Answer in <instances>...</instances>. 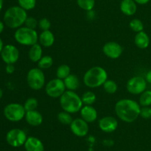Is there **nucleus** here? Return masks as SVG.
Masks as SVG:
<instances>
[{"label":"nucleus","instance_id":"1","mask_svg":"<svg viewBox=\"0 0 151 151\" xmlns=\"http://www.w3.org/2000/svg\"><path fill=\"white\" fill-rule=\"evenodd\" d=\"M115 113L118 118L127 123H132L140 115V105L133 99H123L115 105Z\"/></svg>","mask_w":151,"mask_h":151},{"label":"nucleus","instance_id":"2","mask_svg":"<svg viewBox=\"0 0 151 151\" xmlns=\"http://www.w3.org/2000/svg\"><path fill=\"white\" fill-rule=\"evenodd\" d=\"M27 10L20 6H13L7 9L4 14V25L12 29H18L22 27L27 18Z\"/></svg>","mask_w":151,"mask_h":151},{"label":"nucleus","instance_id":"3","mask_svg":"<svg viewBox=\"0 0 151 151\" xmlns=\"http://www.w3.org/2000/svg\"><path fill=\"white\" fill-rule=\"evenodd\" d=\"M108 80V73L106 70L100 66L90 68L83 76V82L90 88H97L103 85Z\"/></svg>","mask_w":151,"mask_h":151},{"label":"nucleus","instance_id":"4","mask_svg":"<svg viewBox=\"0 0 151 151\" xmlns=\"http://www.w3.org/2000/svg\"><path fill=\"white\" fill-rule=\"evenodd\" d=\"M60 105L63 111L69 113H76L83 107V102L75 91L66 90L60 97Z\"/></svg>","mask_w":151,"mask_h":151},{"label":"nucleus","instance_id":"5","mask_svg":"<svg viewBox=\"0 0 151 151\" xmlns=\"http://www.w3.org/2000/svg\"><path fill=\"white\" fill-rule=\"evenodd\" d=\"M14 38L19 44L24 46H32L38 41V34L35 30L21 27L16 29Z\"/></svg>","mask_w":151,"mask_h":151},{"label":"nucleus","instance_id":"6","mask_svg":"<svg viewBox=\"0 0 151 151\" xmlns=\"http://www.w3.org/2000/svg\"><path fill=\"white\" fill-rule=\"evenodd\" d=\"M27 81L32 90H39L45 85V76L41 69L34 68L29 70L27 75Z\"/></svg>","mask_w":151,"mask_h":151},{"label":"nucleus","instance_id":"7","mask_svg":"<svg viewBox=\"0 0 151 151\" xmlns=\"http://www.w3.org/2000/svg\"><path fill=\"white\" fill-rule=\"evenodd\" d=\"M26 110L24 105L19 103H10L4 108V115L8 121L17 122L25 117Z\"/></svg>","mask_w":151,"mask_h":151},{"label":"nucleus","instance_id":"8","mask_svg":"<svg viewBox=\"0 0 151 151\" xmlns=\"http://www.w3.org/2000/svg\"><path fill=\"white\" fill-rule=\"evenodd\" d=\"M27 136L23 130L13 128L9 130L6 135V141L7 144L13 147H19L24 144Z\"/></svg>","mask_w":151,"mask_h":151},{"label":"nucleus","instance_id":"9","mask_svg":"<svg viewBox=\"0 0 151 151\" xmlns=\"http://www.w3.org/2000/svg\"><path fill=\"white\" fill-rule=\"evenodd\" d=\"M66 89L63 80L56 78L48 81L45 87V92L50 97L58 98L64 93Z\"/></svg>","mask_w":151,"mask_h":151},{"label":"nucleus","instance_id":"10","mask_svg":"<svg viewBox=\"0 0 151 151\" xmlns=\"http://www.w3.org/2000/svg\"><path fill=\"white\" fill-rule=\"evenodd\" d=\"M147 87V81L142 76H134L130 78L126 84L127 90L133 95L142 94Z\"/></svg>","mask_w":151,"mask_h":151},{"label":"nucleus","instance_id":"11","mask_svg":"<svg viewBox=\"0 0 151 151\" xmlns=\"http://www.w3.org/2000/svg\"><path fill=\"white\" fill-rule=\"evenodd\" d=\"M19 50L13 44H7L4 46L1 53V57L3 62L7 65L15 64L19 59Z\"/></svg>","mask_w":151,"mask_h":151},{"label":"nucleus","instance_id":"12","mask_svg":"<svg viewBox=\"0 0 151 151\" xmlns=\"http://www.w3.org/2000/svg\"><path fill=\"white\" fill-rule=\"evenodd\" d=\"M103 52L107 57L112 59H116L121 56L123 52L122 46L115 41L106 43L103 47Z\"/></svg>","mask_w":151,"mask_h":151},{"label":"nucleus","instance_id":"13","mask_svg":"<svg viewBox=\"0 0 151 151\" xmlns=\"http://www.w3.org/2000/svg\"><path fill=\"white\" fill-rule=\"evenodd\" d=\"M70 129L72 133L76 136L84 137L88 134L89 127L86 121H84L82 118H79L73 119L70 124Z\"/></svg>","mask_w":151,"mask_h":151},{"label":"nucleus","instance_id":"14","mask_svg":"<svg viewBox=\"0 0 151 151\" xmlns=\"http://www.w3.org/2000/svg\"><path fill=\"white\" fill-rule=\"evenodd\" d=\"M118 121L113 116H105L99 121V127L105 133H112L117 129Z\"/></svg>","mask_w":151,"mask_h":151},{"label":"nucleus","instance_id":"15","mask_svg":"<svg viewBox=\"0 0 151 151\" xmlns=\"http://www.w3.org/2000/svg\"><path fill=\"white\" fill-rule=\"evenodd\" d=\"M81 118L87 123H92L97 118V111L91 105H84L81 110Z\"/></svg>","mask_w":151,"mask_h":151},{"label":"nucleus","instance_id":"16","mask_svg":"<svg viewBox=\"0 0 151 151\" xmlns=\"http://www.w3.org/2000/svg\"><path fill=\"white\" fill-rule=\"evenodd\" d=\"M24 146L26 151H44L43 142L39 139L34 136L27 137Z\"/></svg>","mask_w":151,"mask_h":151},{"label":"nucleus","instance_id":"17","mask_svg":"<svg viewBox=\"0 0 151 151\" xmlns=\"http://www.w3.org/2000/svg\"><path fill=\"white\" fill-rule=\"evenodd\" d=\"M24 118L27 124L32 127H37V126L41 125L43 122L42 115L36 110L26 111Z\"/></svg>","mask_w":151,"mask_h":151},{"label":"nucleus","instance_id":"18","mask_svg":"<svg viewBox=\"0 0 151 151\" xmlns=\"http://www.w3.org/2000/svg\"><path fill=\"white\" fill-rule=\"evenodd\" d=\"M137 10V3L134 0H122L120 3V10L126 16H133Z\"/></svg>","mask_w":151,"mask_h":151},{"label":"nucleus","instance_id":"19","mask_svg":"<svg viewBox=\"0 0 151 151\" xmlns=\"http://www.w3.org/2000/svg\"><path fill=\"white\" fill-rule=\"evenodd\" d=\"M38 41L43 47H50L55 42L54 34L50 30L42 31V33L38 36Z\"/></svg>","mask_w":151,"mask_h":151},{"label":"nucleus","instance_id":"20","mask_svg":"<svg viewBox=\"0 0 151 151\" xmlns=\"http://www.w3.org/2000/svg\"><path fill=\"white\" fill-rule=\"evenodd\" d=\"M134 43L139 48L145 49L150 44V37L145 31H141L136 34Z\"/></svg>","mask_w":151,"mask_h":151},{"label":"nucleus","instance_id":"21","mask_svg":"<svg viewBox=\"0 0 151 151\" xmlns=\"http://www.w3.org/2000/svg\"><path fill=\"white\" fill-rule=\"evenodd\" d=\"M43 50L42 47L40 44H35L34 45L31 46L28 52V56L31 62H37L42 58Z\"/></svg>","mask_w":151,"mask_h":151},{"label":"nucleus","instance_id":"22","mask_svg":"<svg viewBox=\"0 0 151 151\" xmlns=\"http://www.w3.org/2000/svg\"><path fill=\"white\" fill-rule=\"evenodd\" d=\"M64 84L66 86V88L68 90H72V91H75V90H78L80 87V80L77 76L75 74H70L64 80Z\"/></svg>","mask_w":151,"mask_h":151},{"label":"nucleus","instance_id":"23","mask_svg":"<svg viewBox=\"0 0 151 151\" xmlns=\"http://www.w3.org/2000/svg\"><path fill=\"white\" fill-rule=\"evenodd\" d=\"M71 74V68L67 65H61L56 70V76L60 79L64 80L68 76Z\"/></svg>","mask_w":151,"mask_h":151},{"label":"nucleus","instance_id":"24","mask_svg":"<svg viewBox=\"0 0 151 151\" xmlns=\"http://www.w3.org/2000/svg\"><path fill=\"white\" fill-rule=\"evenodd\" d=\"M53 59L50 56H42L38 62V68L41 70H47L52 66Z\"/></svg>","mask_w":151,"mask_h":151},{"label":"nucleus","instance_id":"25","mask_svg":"<svg viewBox=\"0 0 151 151\" xmlns=\"http://www.w3.org/2000/svg\"><path fill=\"white\" fill-rule=\"evenodd\" d=\"M140 106L142 107H148L151 105V90H145L139 97Z\"/></svg>","mask_w":151,"mask_h":151},{"label":"nucleus","instance_id":"26","mask_svg":"<svg viewBox=\"0 0 151 151\" xmlns=\"http://www.w3.org/2000/svg\"><path fill=\"white\" fill-rule=\"evenodd\" d=\"M58 120L64 125H70L73 119L71 115V113L66 112V111H61L57 115Z\"/></svg>","mask_w":151,"mask_h":151},{"label":"nucleus","instance_id":"27","mask_svg":"<svg viewBox=\"0 0 151 151\" xmlns=\"http://www.w3.org/2000/svg\"><path fill=\"white\" fill-rule=\"evenodd\" d=\"M83 104L85 105H91L95 102L97 99V96L93 92L91 91H86L83 94L82 97Z\"/></svg>","mask_w":151,"mask_h":151},{"label":"nucleus","instance_id":"28","mask_svg":"<svg viewBox=\"0 0 151 151\" xmlns=\"http://www.w3.org/2000/svg\"><path fill=\"white\" fill-rule=\"evenodd\" d=\"M103 88L104 90L107 93L109 94H114L117 91L118 85L114 80H109L108 79L106 82L103 84Z\"/></svg>","mask_w":151,"mask_h":151},{"label":"nucleus","instance_id":"29","mask_svg":"<svg viewBox=\"0 0 151 151\" xmlns=\"http://www.w3.org/2000/svg\"><path fill=\"white\" fill-rule=\"evenodd\" d=\"M77 3L81 9L90 11L95 5V0H77Z\"/></svg>","mask_w":151,"mask_h":151},{"label":"nucleus","instance_id":"30","mask_svg":"<svg viewBox=\"0 0 151 151\" xmlns=\"http://www.w3.org/2000/svg\"><path fill=\"white\" fill-rule=\"evenodd\" d=\"M129 27L133 31L136 33H139L144 30V25L142 22L138 19H134L130 22Z\"/></svg>","mask_w":151,"mask_h":151},{"label":"nucleus","instance_id":"31","mask_svg":"<svg viewBox=\"0 0 151 151\" xmlns=\"http://www.w3.org/2000/svg\"><path fill=\"white\" fill-rule=\"evenodd\" d=\"M38 105V100H37L35 98L31 97L27 99L26 102H24V109L26 111H30V110H36Z\"/></svg>","mask_w":151,"mask_h":151},{"label":"nucleus","instance_id":"32","mask_svg":"<svg viewBox=\"0 0 151 151\" xmlns=\"http://www.w3.org/2000/svg\"><path fill=\"white\" fill-rule=\"evenodd\" d=\"M19 6L25 10H32L35 7L36 0H18Z\"/></svg>","mask_w":151,"mask_h":151},{"label":"nucleus","instance_id":"33","mask_svg":"<svg viewBox=\"0 0 151 151\" xmlns=\"http://www.w3.org/2000/svg\"><path fill=\"white\" fill-rule=\"evenodd\" d=\"M51 25V22L47 18H43L38 21V28L42 31L50 30Z\"/></svg>","mask_w":151,"mask_h":151},{"label":"nucleus","instance_id":"34","mask_svg":"<svg viewBox=\"0 0 151 151\" xmlns=\"http://www.w3.org/2000/svg\"><path fill=\"white\" fill-rule=\"evenodd\" d=\"M25 27L35 30L37 27H38V22L34 17H27L25 21Z\"/></svg>","mask_w":151,"mask_h":151},{"label":"nucleus","instance_id":"35","mask_svg":"<svg viewBox=\"0 0 151 151\" xmlns=\"http://www.w3.org/2000/svg\"><path fill=\"white\" fill-rule=\"evenodd\" d=\"M140 116L145 119L151 118V107H142L140 110Z\"/></svg>","mask_w":151,"mask_h":151},{"label":"nucleus","instance_id":"36","mask_svg":"<svg viewBox=\"0 0 151 151\" xmlns=\"http://www.w3.org/2000/svg\"><path fill=\"white\" fill-rule=\"evenodd\" d=\"M6 73L8 74H12L13 73H14L15 71V67L13 64H9V65H7L5 68Z\"/></svg>","mask_w":151,"mask_h":151},{"label":"nucleus","instance_id":"37","mask_svg":"<svg viewBox=\"0 0 151 151\" xmlns=\"http://www.w3.org/2000/svg\"><path fill=\"white\" fill-rule=\"evenodd\" d=\"M145 80L147 81V82H148L149 84H151V70L147 73L145 76Z\"/></svg>","mask_w":151,"mask_h":151},{"label":"nucleus","instance_id":"38","mask_svg":"<svg viewBox=\"0 0 151 151\" xmlns=\"http://www.w3.org/2000/svg\"><path fill=\"white\" fill-rule=\"evenodd\" d=\"M150 1V0H134V1L139 4H145L148 3Z\"/></svg>","mask_w":151,"mask_h":151},{"label":"nucleus","instance_id":"39","mask_svg":"<svg viewBox=\"0 0 151 151\" xmlns=\"http://www.w3.org/2000/svg\"><path fill=\"white\" fill-rule=\"evenodd\" d=\"M4 29V22H1V21H0V34H1V33L3 32Z\"/></svg>","mask_w":151,"mask_h":151},{"label":"nucleus","instance_id":"40","mask_svg":"<svg viewBox=\"0 0 151 151\" xmlns=\"http://www.w3.org/2000/svg\"><path fill=\"white\" fill-rule=\"evenodd\" d=\"M3 47H4V43H3V41L1 40V38H0V54H1V51H2Z\"/></svg>","mask_w":151,"mask_h":151},{"label":"nucleus","instance_id":"41","mask_svg":"<svg viewBox=\"0 0 151 151\" xmlns=\"http://www.w3.org/2000/svg\"><path fill=\"white\" fill-rule=\"evenodd\" d=\"M3 7V0H0V12Z\"/></svg>","mask_w":151,"mask_h":151},{"label":"nucleus","instance_id":"42","mask_svg":"<svg viewBox=\"0 0 151 151\" xmlns=\"http://www.w3.org/2000/svg\"><path fill=\"white\" fill-rule=\"evenodd\" d=\"M2 96H3V91H2V90H1V87H0V99L2 98Z\"/></svg>","mask_w":151,"mask_h":151},{"label":"nucleus","instance_id":"43","mask_svg":"<svg viewBox=\"0 0 151 151\" xmlns=\"http://www.w3.org/2000/svg\"><path fill=\"white\" fill-rule=\"evenodd\" d=\"M0 69H1V67H0Z\"/></svg>","mask_w":151,"mask_h":151}]
</instances>
